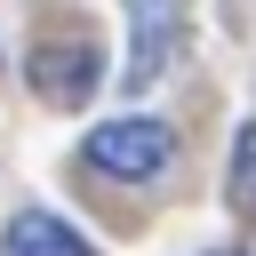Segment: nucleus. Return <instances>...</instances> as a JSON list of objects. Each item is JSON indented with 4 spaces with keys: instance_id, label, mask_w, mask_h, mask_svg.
<instances>
[{
    "instance_id": "f257e3e1",
    "label": "nucleus",
    "mask_w": 256,
    "mask_h": 256,
    "mask_svg": "<svg viewBox=\"0 0 256 256\" xmlns=\"http://www.w3.org/2000/svg\"><path fill=\"white\" fill-rule=\"evenodd\" d=\"M168 160H176V136H168L160 120H144V112L88 128V168H104V176H120V184H144V176H160Z\"/></svg>"
},
{
    "instance_id": "20e7f679",
    "label": "nucleus",
    "mask_w": 256,
    "mask_h": 256,
    "mask_svg": "<svg viewBox=\"0 0 256 256\" xmlns=\"http://www.w3.org/2000/svg\"><path fill=\"white\" fill-rule=\"evenodd\" d=\"M0 256H96L56 208H16L8 232H0Z\"/></svg>"
},
{
    "instance_id": "f03ea898",
    "label": "nucleus",
    "mask_w": 256,
    "mask_h": 256,
    "mask_svg": "<svg viewBox=\"0 0 256 256\" xmlns=\"http://www.w3.org/2000/svg\"><path fill=\"white\" fill-rule=\"evenodd\" d=\"M184 56V0H128V64L120 88H152Z\"/></svg>"
},
{
    "instance_id": "39448f33",
    "label": "nucleus",
    "mask_w": 256,
    "mask_h": 256,
    "mask_svg": "<svg viewBox=\"0 0 256 256\" xmlns=\"http://www.w3.org/2000/svg\"><path fill=\"white\" fill-rule=\"evenodd\" d=\"M232 184H240V208H256V128L240 136V176Z\"/></svg>"
},
{
    "instance_id": "7ed1b4c3",
    "label": "nucleus",
    "mask_w": 256,
    "mask_h": 256,
    "mask_svg": "<svg viewBox=\"0 0 256 256\" xmlns=\"http://www.w3.org/2000/svg\"><path fill=\"white\" fill-rule=\"evenodd\" d=\"M96 80H104L96 40H40V48H32V88H40L48 104H88Z\"/></svg>"
}]
</instances>
